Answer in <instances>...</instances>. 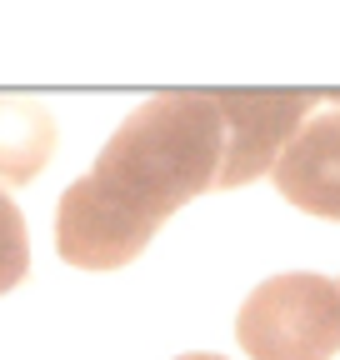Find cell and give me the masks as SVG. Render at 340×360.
I'll use <instances>...</instances> for the list:
<instances>
[{
	"label": "cell",
	"mask_w": 340,
	"mask_h": 360,
	"mask_svg": "<svg viewBox=\"0 0 340 360\" xmlns=\"http://www.w3.org/2000/svg\"><path fill=\"white\" fill-rule=\"evenodd\" d=\"M55 120L35 101H0V186H25L51 165Z\"/></svg>",
	"instance_id": "obj_5"
},
{
	"label": "cell",
	"mask_w": 340,
	"mask_h": 360,
	"mask_svg": "<svg viewBox=\"0 0 340 360\" xmlns=\"http://www.w3.org/2000/svg\"><path fill=\"white\" fill-rule=\"evenodd\" d=\"M250 360H330L340 350V290L325 276L290 270L255 285L235 315Z\"/></svg>",
	"instance_id": "obj_2"
},
{
	"label": "cell",
	"mask_w": 340,
	"mask_h": 360,
	"mask_svg": "<svg viewBox=\"0 0 340 360\" xmlns=\"http://www.w3.org/2000/svg\"><path fill=\"white\" fill-rule=\"evenodd\" d=\"M325 105V96L315 90H290V96H216V110H221V170H216V186L221 191H235V186H250L261 180L280 150L290 146V135L310 120V110Z\"/></svg>",
	"instance_id": "obj_3"
},
{
	"label": "cell",
	"mask_w": 340,
	"mask_h": 360,
	"mask_svg": "<svg viewBox=\"0 0 340 360\" xmlns=\"http://www.w3.org/2000/svg\"><path fill=\"white\" fill-rule=\"evenodd\" d=\"M221 110L205 90H165L136 105L55 205V250L80 270L131 265L185 200L221 170Z\"/></svg>",
	"instance_id": "obj_1"
},
{
	"label": "cell",
	"mask_w": 340,
	"mask_h": 360,
	"mask_svg": "<svg viewBox=\"0 0 340 360\" xmlns=\"http://www.w3.org/2000/svg\"><path fill=\"white\" fill-rule=\"evenodd\" d=\"M335 290H340V281H335Z\"/></svg>",
	"instance_id": "obj_8"
},
{
	"label": "cell",
	"mask_w": 340,
	"mask_h": 360,
	"mask_svg": "<svg viewBox=\"0 0 340 360\" xmlns=\"http://www.w3.org/2000/svg\"><path fill=\"white\" fill-rule=\"evenodd\" d=\"M275 191L306 215L340 220V110H325L290 135V146L270 165Z\"/></svg>",
	"instance_id": "obj_4"
},
{
	"label": "cell",
	"mask_w": 340,
	"mask_h": 360,
	"mask_svg": "<svg viewBox=\"0 0 340 360\" xmlns=\"http://www.w3.org/2000/svg\"><path fill=\"white\" fill-rule=\"evenodd\" d=\"M30 270V231H25V215L11 205V195L0 191V295L15 290Z\"/></svg>",
	"instance_id": "obj_6"
},
{
	"label": "cell",
	"mask_w": 340,
	"mask_h": 360,
	"mask_svg": "<svg viewBox=\"0 0 340 360\" xmlns=\"http://www.w3.org/2000/svg\"><path fill=\"white\" fill-rule=\"evenodd\" d=\"M176 360H225V355H205V350H195V355H176Z\"/></svg>",
	"instance_id": "obj_7"
}]
</instances>
